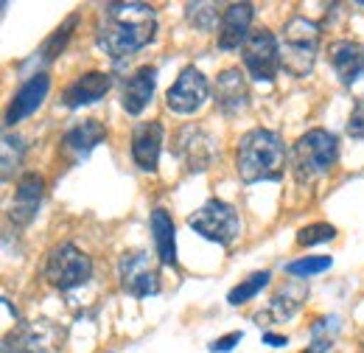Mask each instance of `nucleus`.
<instances>
[{
    "label": "nucleus",
    "instance_id": "f257e3e1",
    "mask_svg": "<svg viewBox=\"0 0 364 353\" xmlns=\"http://www.w3.org/2000/svg\"><path fill=\"white\" fill-rule=\"evenodd\" d=\"M157 34V11L146 3H107L98 11L95 23V43L98 48L121 62L135 56Z\"/></svg>",
    "mask_w": 364,
    "mask_h": 353
},
{
    "label": "nucleus",
    "instance_id": "f03ea898",
    "mask_svg": "<svg viewBox=\"0 0 364 353\" xmlns=\"http://www.w3.org/2000/svg\"><path fill=\"white\" fill-rule=\"evenodd\" d=\"M235 169L244 182L280 179L286 169V143L274 130H250L238 140Z\"/></svg>",
    "mask_w": 364,
    "mask_h": 353
},
{
    "label": "nucleus",
    "instance_id": "7ed1b4c3",
    "mask_svg": "<svg viewBox=\"0 0 364 353\" xmlns=\"http://www.w3.org/2000/svg\"><path fill=\"white\" fill-rule=\"evenodd\" d=\"M319 51V26L309 17H291L280 37V65L289 76L306 79L314 70Z\"/></svg>",
    "mask_w": 364,
    "mask_h": 353
},
{
    "label": "nucleus",
    "instance_id": "20e7f679",
    "mask_svg": "<svg viewBox=\"0 0 364 353\" xmlns=\"http://www.w3.org/2000/svg\"><path fill=\"white\" fill-rule=\"evenodd\" d=\"M339 157V140L328 130H309L291 146V172L297 182H314L325 176Z\"/></svg>",
    "mask_w": 364,
    "mask_h": 353
},
{
    "label": "nucleus",
    "instance_id": "39448f33",
    "mask_svg": "<svg viewBox=\"0 0 364 353\" xmlns=\"http://www.w3.org/2000/svg\"><path fill=\"white\" fill-rule=\"evenodd\" d=\"M188 227L193 233H199L202 238H208L213 244H222V247H230L241 236L238 211L228 202H222V199H208L202 208H196L188 216Z\"/></svg>",
    "mask_w": 364,
    "mask_h": 353
},
{
    "label": "nucleus",
    "instance_id": "423d86ee",
    "mask_svg": "<svg viewBox=\"0 0 364 353\" xmlns=\"http://www.w3.org/2000/svg\"><path fill=\"white\" fill-rule=\"evenodd\" d=\"M92 278V261L87 253H82L73 244H59L48 253L46 261V280L59 289V292H70L85 286Z\"/></svg>",
    "mask_w": 364,
    "mask_h": 353
},
{
    "label": "nucleus",
    "instance_id": "0eeeda50",
    "mask_svg": "<svg viewBox=\"0 0 364 353\" xmlns=\"http://www.w3.org/2000/svg\"><path fill=\"white\" fill-rule=\"evenodd\" d=\"M244 68L255 82H274L280 73V40L269 28H255L241 48Z\"/></svg>",
    "mask_w": 364,
    "mask_h": 353
},
{
    "label": "nucleus",
    "instance_id": "6e6552de",
    "mask_svg": "<svg viewBox=\"0 0 364 353\" xmlns=\"http://www.w3.org/2000/svg\"><path fill=\"white\" fill-rule=\"evenodd\" d=\"M118 278H121V289L127 295L137 297V300L151 297V295L160 292V272L151 261V255L143 253V250H129V253L121 255Z\"/></svg>",
    "mask_w": 364,
    "mask_h": 353
},
{
    "label": "nucleus",
    "instance_id": "1a4fd4ad",
    "mask_svg": "<svg viewBox=\"0 0 364 353\" xmlns=\"http://www.w3.org/2000/svg\"><path fill=\"white\" fill-rule=\"evenodd\" d=\"M174 154L182 160L185 172L191 174H202L210 169L213 157H216V140L208 130H202L199 124H188L177 132L174 140Z\"/></svg>",
    "mask_w": 364,
    "mask_h": 353
},
{
    "label": "nucleus",
    "instance_id": "9d476101",
    "mask_svg": "<svg viewBox=\"0 0 364 353\" xmlns=\"http://www.w3.org/2000/svg\"><path fill=\"white\" fill-rule=\"evenodd\" d=\"M208 93H210V85H208L205 73L199 68L188 65V68H182L177 82L166 93V107L177 115H193L208 101Z\"/></svg>",
    "mask_w": 364,
    "mask_h": 353
},
{
    "label": "nucleus",
    "instance_id": "9b49d317",
    "mask_svg": "<svg viewBox=\"0 0 364 353\" xmlns=\"http://www.w3.org/2000/svg\"><path fill=\"white\" fill-rule=\"evenodd\" d=\"M48 90H50V76L48 73H34L26 85H20V90L11 95L9 101V110H6V127H14L20 124L23 118L34 115L43 101L48 98Z\"/></svg>",
    "mask_w": 364,
    "mask_h": 353
},
{
    "label": "nucleus",
    "instance_id": "f8f14e48",
    "mask_svg": "<svg viewBox=\"0 0 364 353\" xmlns=\"http://www.w3.org/2000/svg\"><path fill=\"white\" fill-rule=\"evenodd\" d=\"M213 101L225 115H238L250 107V85L238 68H228L216 76Z\"/></svg>",
    "mask_w": 364,
    "mask_h": 353
},
{
    "label": "nucleus",
    "instance_id": "ddd939ff",
    "mask_svg": "<svg viewBox=\"0 0 364 353\" xmlns=\"http://www.w3.org/2000/svg\"><path fill=\"white\" fill-rule=\"evenodd\" d=\"M43 191H46V179L40 174H23L17 179V191H14V199L9 205V219L14 221L17 227H26L31 224L37 211H40V202H43Z\"/></svg>",
    "mask_w": 364,
    "mask_h": 353
},
{
    "label": "nucleus",
    "instance_id": "4468645a",
    "mask_svg": "<svg viewBox=\"0 0 364 353\" xmlns=\"http://www.w3.org/2000/svg\"><path fill=\"white\" fill-rule=\"evenodd\" d=\"M163 124L157 121H146V124H137L132 130V160L140 172H149L154 174L157 172V163H160V152H163Z\"/></svg>",
    "mask_w": 364,
    "mask_h": 353
},
{
    "label": "nucleus",
    "instance_id": "2eb2a0df",
    "mask_svg": "<svg viewBox=\"0 0 364 353\" xmlns=\"http://www.w3.org/2000/svg\"><path fill=\"white\" fill-rule=\"evenodd\" d=\"M255 9L252 3H232L222 11V23H219V48L222 51H235L244 48L250 40V26H252Z\"/></svg>",
    "mask_w": 364,
    "mask_h": 353
},
{
    "label": "nucleus",
    "instance_id": "dca6fc26",
    "mask_svg": "<svg viewBox=\"0 0 364 353\" xmlns=\"http://www.w3.org/2000/svg\"><path fill=\"white\" fill-rule=\"evenodd\" d=\"M328 59L331 68L336 73V79L350 88L364 76V45L356 40H336L328 48Z\"/></svg>",
    "mask_w": 364,
    "mask_h": 353
},
{
    "label": "nucleus",
    "instance_id": "f3484780",
    "mask_svg": "<svg viewBox=\"0 0 364 353\" xmlns=\"http://www.w3.org/2000/svg\"><path fill=\"white\" fill-rule=\"evenodd\" d=\"M154 88H157V68H151V65H143V68H137L132 76H127L124 88H121V107H124V112L140 115L149 107V101L154 95Z\"/></svg>",
    "mask_w": 364,
    "mask_h": 353
},
{
    "label": "nucleus",
    "instance_id": "a211bd4d",
    "mask_svg": "<svg viewBox=\"0 0 364 353\" xmlns=\"http://www.w3.org/2000/svg\"><path fill=\"white\" fill-rule=\"evenodd\" d=\"M112 88V76L101 73V70H90L79 79H73L65 93H62V104L68 110H79V107H87V104H95L101 101L107 93Z\"/></svg>",
    "mask_w": 364,
    "mask_h": 353
},
{
    "label": "nucleus",
    "instance_id": "6ab92c4d",
    "mask_svg": "<svg viewBox=\"0 0 364 353\" xmlns=\"http://www.w3.org/2000/svg\"><path fill=\"white\" fill-rule=\"evenodd\" d=\"M101 140H107V127H104L101 121H95V118H87V121H82V124H76V127H70V130L65 132L62 149H65L68 154H73L76 160H82V157L90 154Z\"/></svg>",
    "mask_w": 364,
    "mask_h": 353
},
{
    "label": "nucleus",
    "instance_id": "aec40b11",
    "mask_svg": "<svg viewBox=\"0 0 364 353\" xmlns=\"http://www.w3.org/2000/svg\"><path fill=\"white\" fill-rule=\"evenodd\" d=\"M151 233H154V247H157L160 264L177 266V227L166 208L151 211Z\"/></svg>",
    "mask_w": 364,
    "mask_h": 353
},
{
    "label": "nucleus",
    "instance_id": "412c9836",
    "mask_svg": "<svg viewBox=\"0 0 364 353\" xmlns=\"http://www.w3.org/2000/svg\"><path fill=\"white\" fill-rule=\"evenodd\" d=\"M269 280H272V272L269 269H264V272H252L247 280H241L238 286H232L228 295V303L232 306H241V303H247V300H252L261 289H267L269 286Z\"/></svg>",
    "mask_w": 364,
    "mask_h": 353
},
{
    "label": "nucleus",
    "instance_id": "4be33fe9",
    "mask_svg": "<svg viewBox=\"0 0 364 353\" xmlns=\"http://www.w3.org/2000/svg\"><path fill=\"white\" fill-rule=\"evenodd\" d=\"M185 17L199 31H213L216 20L222 23V14H219V6L216 3H188L185 6Z\"/></svg>",
    "mask_w": 364,
    "mask_h": 353
},
{
    "label": "nucleus",
    "instance_id": "5701e85b",
    "mask_svg": "<svg viewBox=\"0 0 364 353\" xmlns=\"http://www.w3.org/2000/svg\"><path fill=\"white\" fill-rule=\"evenodd\" d=\"M303 300H306V289H303V286H286L280 295H274L269 309H272V314L277 320H289L294 311L300 309Z\"/></svg>",
    "mask_w": 364,
    "mask_h": 353
},
{
    "label": "nucleus",
    "instance_id": "b1692460",
    "mask_svg": "<svg viewBox=\"0 0 364 353\" xmlns=\"http://www.w3.org/2000/svg\"><path fill=\"white\" fill-rule=\"evenodd\" d=\"M336 238V227L328 224V221H314V224H306L297 230V244L300 247H314V244H325Z\"/></svg>",
    "mask_w": 364,
    "mask_h": 353
},
{
    "label": "nucleus",
    "instance_id": "393cba45",
    "mask_svg": "<svg viewBox=\"0 0 364 353\" xmlns=\"http://www.w3.org/2000/svg\"><path fill=\"white\" fill-rule=\"evenodd\" d=\"M76 23H79V14H70V17L65 20V26H62V28H56V31H53V37L43 45L40 56H43L46 62H50L53 56H59V51H62V48H65V43L70 40V31L76 28Z\"/></svg>",
    "mask_w": 364,
    "mask_h": 353
},
{
    "label": "nucleus",
    "instance_id": "a878e982",
    "mask_svg": "<svg viewBox=\"0 0 364 353\" xmlns=\"http://www.w3.org/2000/svg\"><path fill=\"white\" fill-rule=\"evenodd\" d=\"M333 258L331 255H309V258H297L291 264H286L289 275H297V278H309V275H319L325 269H331Z\"/></svg>",
    "mask_w": 364,
    "mask_h": 353
},
{
    "label": "nucleus",
    "instance_id": "bb28decb",
    "mask_svg": "<svg viewBox=\"0 0 364 353\" xmlns=\"http://www.w3.org/2000/svg\"><path fill=\"white\" fill-rule=\"evenodd\" d=\"M348 135L356 137V140H364V93L356 98L353 110H350V118H348Z\"/></svg>",
    "mask_w": 364,
    "mask_h": 353
},
{
    "label": "nucleus",
    "instance_id": "cd10ccee",
    "mask_svg": "<svg viewBox=\"0 0 364 353\" xmlns=\"http://www.w3.org/2000/svg\"><path fill=\"white\" fill-rule=\"evenodd\" d=\"M3 353H37V339H34V334H17V337H9Z\"/></svg>",
    "mask_w": 364,
    "mask_h": 353
},
{
    "label": "nucleus",
    "instance_id": "c85d7f7f",
    "mask_svg": "<svg viewBox=\"0 0 364 353\" xmlns=\"http://www.w3.org/2000/svg\"><path fill=\"white\" fill-rule=\"evenodd\" d=\"M241 331H232V334H228V337H222V339H216V342H210V351L213 353H228L232 351L238 342H241Z\"/></svg>",
    "mask_w": 364,
    "mask_h": 353
},
{
    "label": "nucleus",
    "instance_id": "c756f323",
    "mask_svg": "<svg viewBox=\"0 0 364 353\" xmlns=\"http://www.w3.org/2000/svg\"><path fill=\"white\" fill-rule=\"evenodd\" d=\"M264 342H267V345H286L289 339H286V337H277V334H264Z\"/></svg>",
    "mask_w": 364,
    "mask_h": 353
},
{
    "label": "nucleus",
    "instance_id": "7c9ffc66",
    "mask_svg": "<svg viewBox=\"0 0 364 353\" xmlns=\"http://www.w3.org/2000/svg\"><path fill=\"white\" fill-rule=\"evenodd\" d=\"M328 348H331L328 339H317V342L311 345V351H306V353H328Z\"/></svg>",
    "mask_w": 364,
    "mask_h": 353
}]
</instances>
